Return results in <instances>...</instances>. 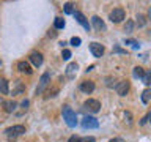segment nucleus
Returning <instances> with one entry per match:
<instances>
[{"label": "nucleus", "instance_id": "obj_1", "mask_svg": "<svg viewBox=\"0 0 151 142\" xmlns=\"http://www.w3.org/2000/svg\"><path fill=\"white\" fill-rule=\"evenodd\" d=\"M61 114H63V120L66 122V125H68V126L74 128L76 125H77V117H76V112L69 106H63Z\"/></svg>", "mask_w": 151, "mask_h": 142}, {"label": "nucleus", "instance_id": "obj_2", "mask_svg": "<svg viewBox=\"0 0 151 142\" xmlns=\"http://www.w3.org/2000/svg\"><path fill=\"white\" fill-rule=\"evenodd\" d=\"M83 107L87 109L88 112L96 114V112L101 111V103H99L98 99H87V101L83 103Z\"/></svg>", "mask_w": 151, "mask_h": 142}, {"label": "nucleus", "instance_id": "obj_3", "mask_svg": "<svg viewBox=\"0 0 151 142\" xmlns=\"http://www.w3.org/2000/svg\"><path fill=\"white\" fill-rule=\"evenodd\" d=\"M5 133H6L9 137H16V136H21V134H24V133H25V126H22V125H14V126H9Z\"/></svg>", "mask_w": 151, "mask_h": 142}, {"label": "nucleus", "instance_id": "obj_4", "mask_svg": "<svg viewBox=\"0 0 151 142\" xmlns=\"http://www.w3.org/2000/svg\"><path fill=\"white\" fill-rule=\"evenodd\" d=\"M124 17H126V13H124V9H123V8H115L110 13V21L115 22V24L116 22H121Z\"/></svg>", "mask_w": 151, "mask_h": 142}, {"label": "nucleus", "instance_id": "obj_5", "mask_svg": "<svg viewBox=\"0 0 151 142\" xmlns=\"http://www.w3.org/2000/svg\"><path fill=\"white\" fill-rule=\"evenodd\" d=\"M115 90L120 96H126V93L129 92V82H127V80H120V82L115 85Z\"/></svg>", "mask_w": 151, "mask_h": 142}, {"label": "nucleus", "instance_id": "obj_6", "mask_svg": "<svg viewBox=\"0 0 151 142\" xmlns=\"http://www.w3.org/2000/svg\"><path fill=\"white\" fill-rule=\"evenodd\" d=\"M49 80H50V74H49V73H44V74L41 76V79H40V85L36 87V95H41V93H42V90H44V88L47 87Z\"/></svg>", "mask_w": 151, "mask_h": 142}, {"label": "nucleus", "instance_id": "obj_7", "mask_svg": "<svg viewBox=\"0 0 151 142\" xmlns=\"http://www.w3.org/2000/svg\"><path fill=\"white\" fill-rule=\"evenodd\" d=\"M82 126H83V128H88V130H94V128L99 126V122H98L94 117H83Z\"/></svg>", "mask_w": 151, "mask_h": 142}, {"label": "nucleus", "instance_id": "obj_8", "mask_svg": "<svg viewBox=\"0 0 151 142\" xmlns=\"http://www.w3.org/2000/svg\"><path fill=\"white\" fill-rule=\"evenodd\" d=\"M73 14H74L76 21H77V22L80 24V25H83V28H85V30H90V24H88L87 17H85V16H83L82 13H79V11H74Z\"/></svg>", "mask_w": 151, "mask_h": 142}, {"label": "nucleus", "instance_id": "obj_9", "mask_svg": "<svg viewBox=\"0 0 151 142\" xmlns=\"http://www.w3.org/2000/svg\"><path fill=\"white\" fill-rule=\"evenodd\" d=\"M90 51H91V54L94 57H101L104 54V46L99 44V43H91L90 44Z\"/></svg>", "mask_w": 151, "mask_h": 142}, {"label": "nucleus", "instance_id": "obj_10", "mask_svg": "<svg viewBox=\"0 0 151 142\" xmlns=\"http://www.w3.org/2000/svg\"><path fill=\"white\" fill-rule=\"evenodd\" d=\"M91 24H93V27L96 28L98 32H101V30H106V24H104V21L101 17H98V16H93L91 17Z\"/></svg>", "mask_w": 151, "mask_h": 142}, {"label": "nucleus", "instance_id": "obj_11", "mask_svg": "<svg viewBox=\"0 0 151 142\" xmlns=\"http://www.w3.org/2000/svg\"><path fill=\"white\" fill-rule=\"evenodd\" d=\"M30 62L35 66H41L42 65V54H40V52H32L30 54Z\"/></svg>", "mask_w": 151, "mask_h": 142}, {"label": "nucleus", "instance_id": "obj_12", "mask_svg": "<svg viewBox=\"0 0 151 142\" xmlns=\"http://www.w3.org/2000/svg\"><path fill=\"white\" fill-rule=\"evenodd\" d=\"M80 90H82L83 93H91L94 90V82H91V80H83V82L80 84Z\"/></svg>", "mask_w": 151, "mask_h": 142}, {"label": "nucleus", "instance_id": "obj_13", "mask_svg": "<svg viewBox=\"0 0 151 142\" xmlns=\"http://www.w3.org/2000/svg\"><path fill=\"white\" fill-rule=\"evenodd\" d=\"M17 68L21 73H27V74H32V68L28 65V62H19L17 63Z\"/></svg>", "mask_w": 151, "mask_h": 142}, {"label": "nucleus", "instance_id": "obj_14", "mask_svg": "<svg viewBox=\"0 0 151 142\" xmlns=\"http://www.w3.org/2000/svg\"><path fill=\"white\" fill-rule=\"evenodd\" d=\"M16 106H17V104L14 101H11V99L3 101V107H5V111H6V112H14V111H16Z\"/></svg>", "mask_w": 151, "mask_h": 142}, {"label": "nucleus", "instance_id": "obj_15", "mask_svg": "<svg viewBox=\"0 0 151 142\" xmlns=\"http://www.w3.org/2000/svg\"><path fill=\"white\" fill-rule=\"evenodd\" d=\"M0 92L3 95H8L9 93V85H8V80L6 79H0Z\"/></svg>", "mask_w": 151, "mask_h": 142}, {"label": "nucleus", "instance_id": "obj_16", "mask_svg": "<svg viewBox=\"0 0 151 142\" xmlns=\"http://www.w3.org/2000/svg\"><path fill=\"white\" fill-rule=\"evenodd\" d=\"M150 98H151V90L150 88L143 90V93H142V101H143V104H148L150 103Z\"/></svg>", "mask_w": 151, "mask_h": 142}, {"label": "nucleus", "instance_id": "obj_17", "mask_svg": "<svg viewBox=\"0 0 151 142\" xmlns=\"http://www.w3.org/2000/svg\"><path fill=\"white\" fill-rule=\"evenodd\" d=\"M24 90H25V87L22 85V82L21 80H16V88L13 90V95H21Z\"/></svg>", "mask_w": 151, "mask_h": 142}, {"label": "nucleus", "instance_id": "obj_18", "mask_svg": "<svg viewBox=\"0 0 151 142\" xmlns=\"http://www.w3.org/2000/svg\"><path fill=\"white\" fill-rule=\"evenodd\" d=\"M77 71V63H69L68 68H66V73H68L69 78H73V74Z\"/></svg>", "mask_w": 151, "mask_h": 142}, {"label": "nucleus", "instance_id": "obj_19", "mask_svg": "<svg viewBox=\"0 0 151 142\" xmlns=\"http://www.w3.org/2000/svg\"><path fill=\"white\" fill-rule=\"evenodd\" d=\"M143 74H145V70L142 68V66H135L134 68V76L135 78H142Z\"/></svg>", "mask_w": 151, "mask_h": 142}, {"label": "nucleus", "instance_id": "obj_20", "mask_svg": "<svg viewBox=\"0 0 151 142\" xmlns=\"http://www.w3.org/2000/svg\"><path fill=\"white\" fill-rule=\"evenodd\" d=\"M137 24H139V27H143L146 24V19H145L143 14H139V16H137Z\"/></svg>", "mask_w": 151, "mask_h": 142}, {"label": "nucleus", "instance_id": "obj_21", "mask_svg": "<svg viewBox=\"0 0 151 142\" xmlns=\"http://www.w3.org/2000/svg\"><path fill=\"white\" fill-rule=\"evenodd\" d=\"M55 28H65V21L61 17L55 19Z\"/></svg>", "mask_w": 151, "mask_h": 142}, {"label": "nucleus", "instance_id": "obj_22", "mask_svg": "<svg viewBox=\"0 0 151 142\" xmlns=\"http://www.w3.org/2000/svg\"><path fill=\"white\" fill-rule=\"evenodd\" d=\"M142 79H143V84L145 85H148L150 84V79H151V73H150V71H145V74L142 76Z\"/></svg>", "mask_w": 151, "mask_h": 142}, {"label": "nucleus", "instance_id": "obj_23", "mask_svg": "<svg viewBox=\"0 0 151 142\" xmlns=\"http://www.w3.org/2000/svg\"><path fill=\"white\" fill-rule=\"evenodd\" d=\"M65 13H66V14H73V13H74L73 3H65Z\"/></svg>", "mask_w": 151, "mask_h": 142}, {"label": "nucleus", "instance_id": "obj_24", "mask_svg": "<svg viewBox=\"0 0 151 142\" xmlns=\"http://www.w3.org/2000/svg\"><path fill=\"white\" fill-rule=\"evenodd\" d=\"M80 41H82V40H80L79 36H73V38H71V44H73V46H80Z\"/></svg>", "mask_w": 151, "mask_h": 142}, {"label": "nucleus", "instance_id": "obj_25", "mask_svg": "<svg viewBox=\"0 0 151 142\" xmlns=\"http://www.w3.org/2000/svg\"><path fill=\"white\" fill-rule=\"evenodd\" d=\"M61 57H63V60H69L71 59V51L65 49L63 52H61Z\"/></svg>", "mask_w": 151, "mask_h": 142}, {"label": "nucleus", "instance_id": "obj_26", "mask_svg": "<svg viewBox=\"0 0 151 142\" xmlns=\"http://www.w3.org/2000/svg\"><path fill=\"white\" fill-rule=\"evenodd\" d=\"M132 27H134V22H132V21H127V22H126V27H124V32H131Z\"/></svg>", "mask_w": 151, "mask_h": 142}, {"label": "nucleus", "instance_id": "obj_27", "mask_svg": "<svg viewBox=\"0 0 151 142\" xmlns=\"http://www.w3.org/2000/svg\"><path fill=\"white\" fill-rule=\"evenodd\" d=\"M80 142H94V137H93V136H88V137H80Z\"/></svg>", "mask_w": 151, "mask_h": 142}, {"label": "nucleus", "instance_id": "obj_28", "mask_svg": "<svg viewBox=\"0 0 151 142\" xmlns=\"http://www.w3.org/2000/svg\"><path fill=\"white\" fill-rule=\"evenodd\" d=\"M150 117H151V114L148 112V114H146V115H145L143 118H142V122H140V125H145V123H146V122H148V120H150Z\"/></svg>", "mask_w": 151, "mask_h": 142}, {"label": "nucleus", "instance_id": "obj_29", "mask_svg": "<svg viewBox=\"0 0 151 142\" xmlns=\"http://www.w3.org/2000/svg\"><path fill=\"white\" fill-rule=\"evenodd\" d=\"M126 44H132L134 47H139V43H137L135 40H126Z\"/></svg>", "mask_w": 151, "mask_h": 142}, {"label": "nucleus", "instance_id": "obj_30", "mask_svg": "<svg viewBox=\"0 0 151 142\" xmlns=\"http://www.w3.org/2000/svg\"><path fill=\"white\" fill-rule=\"evenodd\" d=\"M68 142H80V137L79 136H71Z\"/></svg>", "mask_w": 151, "mask_h": 142}, {"label": "nucleus", "instance_id": "obj_31", "mask_svg": "<svg viewBox=\"0 0 151 142\" xmlns=\"http://www.w3.org/2000/svg\"><path fill=\"white\" fill-rule=\"evenodd\" d=\"M124 118H127L126 122L129 123V125H131V123H132V120H131V114H129V112H126V114H124Z\"/></svg>", "mask_w": 151, "mask_h": 142}, {"label": "nucleus", "instance_id": "obj_32", "mask_svg": "<svg viewBox=\"0 0 151 142\" xmlns=\"http://www.w3.org/2000/svg\"><path fill=\"white\" fill-rule=\"evenodd\" d=\"M109 142H123V139H120V137H116V139H112V141H109Z\"/></svg>", "mask_w": 151, "mask_h": 142}, {"label": "nucleus", "instance_id": "obj_33", "mask_svg": "<svg viewBox=\"0 0 151 142\" xmlns=\"http://www.w3.org/2000/svg\"><path fill=\"white\" fill-rule=\"evenodd\" d=\"M27 106H28V101H27V99H25V101H22V107L27 109Z\"/></svg>", "mask_w": 151, "mask_h": 142}]
</instances>
